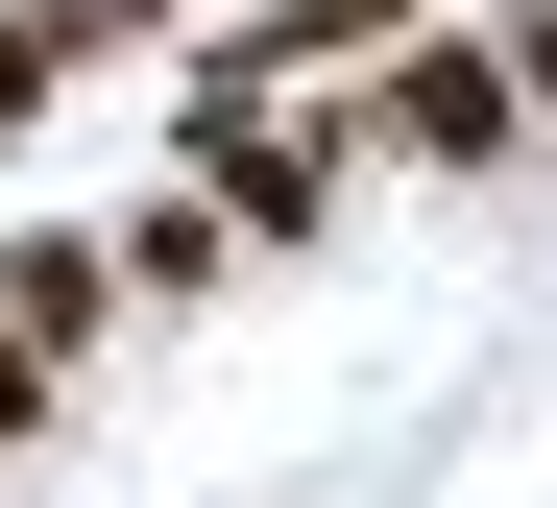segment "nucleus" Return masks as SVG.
<instances>
[{"mask_svg":"<svg viewBox=\"0 0 557 508\" xmlns=\"http://www.w3.org/2000/svg\"><path fill=\"white\" fill-rule=\"evenodd\" d=\"M339 122H363V146H412V170H509V146H533V97H509V49H485V25H388Z\"/></svg>","mask_w":557,"mask_h":508,"instance_id":"obj_1","label":"nucleus"},{"mask_svg":"<svg viewBox=\"0 0 557 508\" xmlns=\"http://www.w3.org/2000/svg\"><path fill=\"white\" fill-rule=\"evenodd\" d=\"M339 170H363V122H243V146H219L195 194H219L243 243H315V219H339Z\"/></svg>","mask_w":557,"mask_h":508,"instance_id":"obj_2","label":"nucleus"},{"mask_svg":"<svg viewBox=\"0 0 557 508\" xmlns=\"http://www.w3.org/2000/svg\"><path fill=\"white\" fill-rule=\"evenodd\" d=\"M98 315H122V267H98V243H49V219L0 243V339H25V363H73Z\"/></svg>","mask_w":557,"mask_h":508,"instance_id":"obj_3","label":"nucleus"},{"mask_svg":"<svg viewBox=\"0 0 557 508\" xmlns=\"http://www.w3.org/2000/svg\"><path fill=\"white\" fill-rule=\"evenodd\" d=\"M98 267H122V290H219V267H243V219H219V194H195V170H170V194H146V219L98 243Z\"/></svg>","mask_w":557,"mask_h":508,"instance_id":"obj_4","label":"nucleus"},{"mask_svg":"<svg viewBox=\"0 0 557 508\" xmlns=\"http://www.w3.org/2000/svg\"><path fill=\"white\" fill-rule=\"evenodd\" d=\"M485 49H509V97H533V122H557V0H533V25H485Z\"/></svg>","mask_w":557,"mask_h":508,"instance_id":"obj_5","label":"nucleus"},{"mask_svg":"<svg viewBox=\"0 0 557 508\" xmlns=\"http://www.w3.org/2000/svg\"><path fill=\"white\" fill-rule=\"evenodd\" d=\"M25 436H49V363H25V339H0V460H25Z\"/></svg>","mask_w":557,"mask_h":508,"instance_id":"obj_6","label":"nucleus"}]
</instances>
